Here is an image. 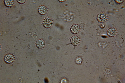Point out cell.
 Listing matches in <instances>:
<instances>
[{
  "instance_id": "7c38bea8",
  "label": "cell",
  "mask_w": 125,
  "mask_h": 83,
  "mask_svg": "<svg viewBox=\"0 0 125 83\" xmlns=\"http://www.w3.org/2000/svg\"><path fill=\"white\" fill-rule=\"evenodd\" d=\"M17 2H18V3H21V4L25 3L26 2L25 1H19V0H18V1H17Z\"/></svg>"
},
{
  "instance_id": "8992f818",
  "label": "cell",
  "mask_w": 125,
  "mask_h": 83,
  "mask_svg": "<svg viewBox=\"0 0 125 83\" xmlns=\"http://www.w3.org/2000/svg\"><path fill=\"white\" fill-rule=\"evenodd\" d=\"M80 28L79 25H74L71 26V31L72 33L77 34L80 31Z\"/></svg>"
},
{
  "instance_id": "8fae6325",
  "label": "cell",
  "mask_w": 125,
  "mask_h": 83,
  "mask_svg": "<svg viewBox=\"0 0 125 83\" xmlns=\"http://www.w3.org/2000/svg\"><path fill=\"white\" fill-rule=\"evenodd\" d=\"M67 82V80L65 78H64V79H62V81H60V83H65Z\"/></svg>"
},
{
  "instance_id": "ba28073f",
  "label": "cell",
  "mask_w": 125,
  "mask_h": 83,
  "mask_svg": "<svg viewBox=\"0 0 125 83\" xmlns=\"http://www.w3.org/2000/svg\"><path fill=\"white\" fill-rule=\"evenodd\" d=\"M36 46L39 48H43L45 46V42L42 40H39L37 41Z\"/></svg>"
},
{
  "instance_id": "7a4b0ae2",
  "label": "cell",
  "mask_w": 125,
  "mask_h": 83,
  "mask_svg": "<svg viewBox=\"0 0 125 83\" xmlns=\"http://www.w3.org/2000/svg\"><path fill=\"white\" fill-rule=\"evenodd\" d=\"M97 19L100 22H104L108 19V16L105 13H101L98 15Z\"/></svg>"
},
{
  "instance_id": "277c9868",
  "label": "cell",
  "mask_w": 125,
  "mask_h": 83,
  "mask_svg": "<svg viewBox=\"0 0 125 83\" xmlns=\"http://www.w3.org/2000/svg\"><path fill=\"white\" fill-rule=\"evenodd\" d=\"M71 43L74 46H77L80 43V38L79 36L75 35L71 38Z\"/></svg>"
},
{
  "instance_id": "3957f363",
  "label": "cell",
  "mask_w": 125,
  "mask_h": 83,
  "mask_svg": "<svg viewBox=\"0 0 125 83\" xmlns=\"http://www.w3.org/2000/svg\"><path fill=\"white\" fill-rule=\"evenodd\" d=\"M15 60V56L12 54H7L4 57V61L7 63H11Z\"/></svg>"
},
{
  "instance_id": "5b68a950",
  "label": "cell",
  "mask_w": 125,
  "mask_h": 83,
  "mask_svg": "<svg viewBox=\"0 0 125 83\" xmlns=\"http://www.w3.org/2000/svg\"><path fill=\"white\" fill-rule=\"evenodd\" d=\"M117 29L115 28H110L107 31V35L110 37L114 36L115 35L117 34Z\"/></svg>"
},
{
  "instance_id": "6da1fadb",
  "label": "cell",
  "mask_w": 125,
  "mask_h": 83,
  "mask_svg": "<svg viewBox=\"0 0 125 83\" xmlns=\"http://www.w3.org/2000/svg\"><path fill=\"white\" fill-rule=\"evenodd\" d=\"M42 25L46 28H50L53 25V21L49 18H45L43 20Z\"/></svg>"
},
{
  "instance_id": "9c48e42d",
  "label": "cell",
  "mask_w": 125,
  "mask_h": 83,
  "mask_svg": "<svg viewBox=\"0 0 125 83\" xmlns=\"http://www.w3.org/2000/svg\"><path fill=\"white\" fill-rule=\"evenodd\" d=\"M4 2L6 6L8 7H11L14 5V1H11V0H6V1H5Z\"/></svg>"
},
{
  "instance_id": "4fadbf2b",
  "label": "cell",
  "mask_w": 125,
  "mask_h": 83,
  "mask_svg": "<svg viewBox=\"0 0 125 83\" xmlns=\"http://www.w3.org/2000/svg\"><path fill=\"white\" fill-rule=\"evenodd\" d=\"M115 2H116V3H121L123 2V1H116Z\"/></svg>"
},
{
  "instance_id": "52a82bcc",
  "label": "cell",
  "mask_w": 125,
  "mask_h": 83,
  "mask_svg": "<svg viewBox=\"0 0 125 83\" xmlns=\"http://www.w3.org/2000/svg\"><path fill=\"white\" fill-rule=\"evenodd\" d=\"M38 11L40 14L42 15H44L47 13L48 11V9L45 6H40L39 7Z\"/></svg>"
},
{
  "instance_id": "30bf717a",
  "label": "cell",
  "mask_w": 125,
  "mask_h": 83,
  "mask_svg": "<svg viewBox=\"0 0 125 83\" xmlns=\"http://www.w3.org/2000/svg\"><path fill=\"white\" fill-rule=\"evenodd\" d=\"M82 62V59L80 58H77L76 59V62L77 64H80Z\"/></svg>"
}]
</instances>
